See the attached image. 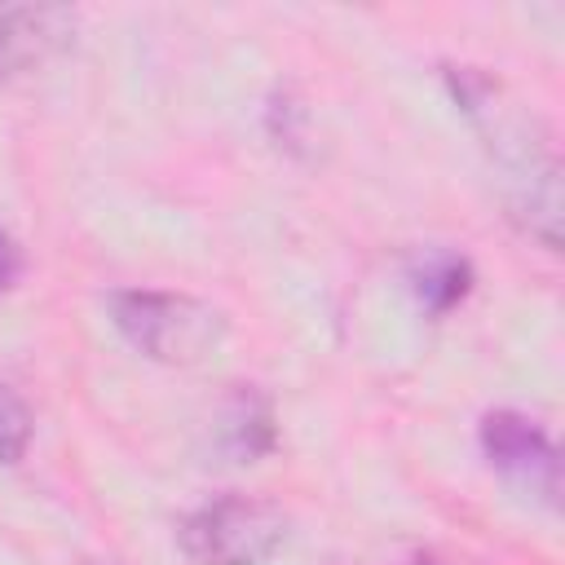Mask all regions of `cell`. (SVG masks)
Returning a JSON list of instances; mask_svg holds the SVG:
<instances>
[{
  "label": "cell",
  "mask_w": 565,
  "mask_h": 565,
  "mask_svg": "<svg viewBox=\"0 0 565 565\" xmlns=\"http://www.w3.org/2000/svg\"><path fill=\"white\" fill-rule=\"evenodd\" d=\"M110 318L132 349H141L154 362H177V366L203 362L225 340V313L181 291H150V287L115 291Z\"/></svg>",
  "instance_id": "7a4b0ae2"
},
{
  "label": "cell",
  "mask_w": 565,
  "mask_h": 565,
  "mask_svg": "<svg viewBox=\"0 0 565 565\" xmlns=\"http://www.w3.org/2000/svg\"><path fill=\"white\" fill-rule=\"evenodd\" d=\"M31 446V411L26 402L0 380V463H18Z\"/></svg>",
  "instance_id": "ba28073f"
},
{
  "label": "cell",
  "mask_w": 565,
  "mask_h": 565,
  "mask_svg": "<svg viewBox=\"0 0 565 565\" xmlns=\"http://www.w3.org/2000/svg\"><path fill=\"white\" fill-rule=\"evenodd\" d=\"M282 543L287 512L252 494H221L181 521V552L194 565H265Z\"/></svg>",
  "instance_id": "3957f363"
},
{
  "label": "cell",
  "mask_w": 565,
  "mask_h": 565,
  "mask_svg": "<svg viewBox=\"0 0 565 565\" xmlns=\"http://www.w3.org/2000/svg\"><path fill=\"white\" fill-rule=\"evenodd\" d=\"M221 446L234 459H256V455L274 450V411H269L265 393H256L252 384H234V393L221 411Z\"/></svg>",
  "instance_id": "8992f818"
},
{
  "label": "cell",
  "mask_w": 565,
  "mask_h": 565,
  "mask_svg": "<svg viewBox=\"0 0 565 565\" xmlns=\"http://www.w3.org/2000/svg\"><path fill=\"white\" fill-rule=\"evenodd\" d=\"M446 79H450L455 102L481 128V137L503 172V194H508L512 216L534 238L556 247L561 243V163L547 146V132L534 124V115L525 119L490 75L459 66Z\"/></svg>",
  "instance_id": "6da1fadb"
},
{
  "label": "cell",
  "mask_w": 565,
  "mask_h": 565,
  "mask_svg": "<svg viewBox=\"0 0 565 565\" xmlns=\"http://www.w3.org/2000/svg\"><path fill=\"white\" fill-rule=\"evenodd\" d=\"M411 287H415V296H419V305L428 313H446L468 296L472 265L463 256H455V252H441V247L419 252L411 260Z\"/></svg>",
  "instance_id": "52a82bcc"
},
{
  "label": "cell",
  "mask_w": 565,
  "mask_h": 565,
  "mask_svg": "<svg viewBox=\"0 0 565 565\" xmlns=\"http://www.w3.org/2000/svg\"><path fill=\"white\" fill-rule=\"evenodd\" d=\"M18 274H22V252H18V243L0 230V291H9V287L18 282Z\"/></svg>",
  "instance_id": "9c48e42d"
},
{
  "label": "cell",
  "mask_w": 565,
  "mask_h": 565,
  "mask_svg": "<svg viewBox=\"0 0 565 565\" xmlns=\"http://www.w3.org/2000/svg\"><path fill=\"white\" fill-rule=\"evenodd\" d=\"M481 450L503 477H512L530 494L556 503V494H561V459H556L552 437L534 419H525L516 411L486 415L481 419Z\"/></svg>",
  "instance_id": "277c9868"
},
{
  "label": "cell",
  "mask_w": 565,
  "mask_h": 565,
  "mask_svg": "<svg viewBox=\"0 0 565 565\" xmlns=\"http://www.w3.org/2000/svg\"><path fill=\"white\" fill-rule=\"evenodd\" d=\"M75 35V13L62 4H0V79H22L57 57Z\"/></svg>",
  "instance_id": "5b68a950"
}]
</instances>
